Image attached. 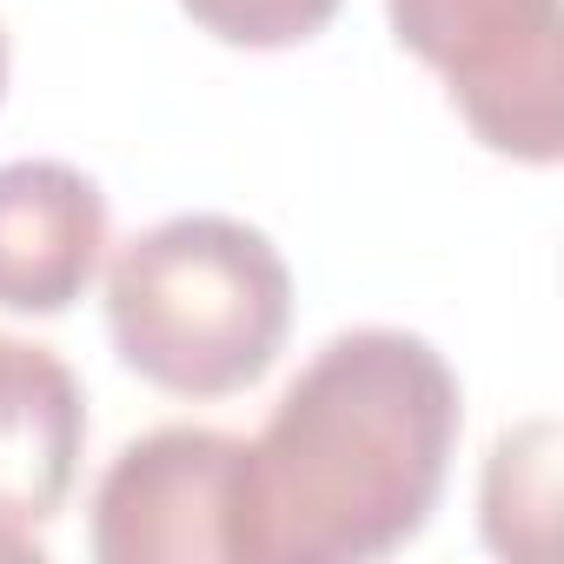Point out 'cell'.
I'll use <instances>...</instances> for the list:
<instances>
[{"instance_id": "6da1fadb", "label": "cell", "mask_w": 564, "mask_h": 564, "mask_svg": "<svg viewBox=\"0 0 564 564\" xmlns=\"http://www.w3.org/2000/svg\"><path fill=\"white\" fill-rule=\"evenodd\" d=\"M465 392L399 326L326 339L252 438V564H366L412 544L452 478Z\"/></svg>"}, {"instance_id": "ba28073f", "label": "cell", "mask_w": 564, "mask_h": 564, "mask_svg": "<svg viewBox=\"0 0 564 564\" xmlns=\"http://www.w3.org/2000/svg\"><path fill=\"white\" fill-rule=\"evenodd\" d=\"M186 21L213 34L219 47L246 54H279V47H306L333 28L346 0H180Z\"/></svg>"}, {"instance_id": "9c48e42d", "label": "cell", "mask_w": 564, "mask_h": 564, "mask_svg": "<svg viewBox=\"0 0 564 564\" xmlns=\"http://www.w3.org/2000/svg\"><path fill=\"white\" fill-rule=\"evenodd\" d=\"M0 100H8V34H0Z\"/></svg>"}, {"instance_id": "8992f818", "label": "cell", "mask_w": 564, "mask_h": 564, "mask_svg": "<svg viewBox=\"0 0 564 564\" xmlns=\"http://www.w3.org/2000/svg\"><path fill=\"white\" fill-rule=\"evenodd\" d=\"M107 193L67 160L0 166V313L61 319L107 259Z\"/></svg>"}, {"instance_id": "3957f363", "label": "cell", "mask_w": 564, "mask_h": 564, "mask_svg": "<svg viewBox=\"0 0 564 564\" xmlns=\"http://www.w3.org/2000/svg\"><path fill=\"white\" fill-rule=\"evenodd\" d=\"M386 21L478 147L518 166L564 160V0H386Z\"/></svg>"}, {"instance_id": "52a82bcc", "label": "cell", "mask_w": 564, "mask_h": 564, "mask_svg": "<svg viewBox=\"0 0 564 564\" xmlns=\"http://www.w3.org/2000/svg\"><path fill=\"white\" fill-rule=\"evenodd\" d=\"M551 505H557V425L531 419L518 432H505L485 458V544L505 557H538L544 531H551Z\"/></svg>"}, {"instance_id": "277c9868", "label": "cell", "mask_w": 564, "mask_h": 564, "mask_svg": "<svg viewBox=\"0 0 564 564\" xmlns=\"http://www.w3.org/2000/svg\"><path fill=\"white\" fill-rule=\"evenodd\" d=\"M87 511L100 564H252V445L160 425L113 452Z\"/></svg>"}, {"instance_id": "7a4b0ae2", "label": "cell", "mask_w": 564, "mask_h": 564, "mask_svg": "<svg viewBox=\"0 0 564 564\" xmlns=\"http://www.w3.org/2000/svg\"><path fill=\"white\" fill-rule=\"evenodd\" d=\"M286 333L293 272L246 219L180 213L133 232L107 265V339L153 392H252L286 352Z\"/></svg>"}, {"instance_id": "5b68a950", "label": "cell", "mask_w": 564, "mask_h": 564, "mask_svg": "<svg viewBox=\"0 0 564 564\" xmlns=\"http://www.w3.org/2000/svg\"><path fill=\"white\" fill-rule=\"evenodd\" d=\"M87 458V392L54 346L0 333V557L41 551L34 531L54 524L80 485Z\"/></svg>"}]
</instances>
